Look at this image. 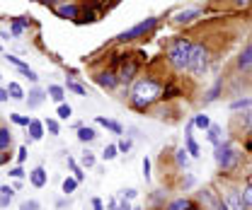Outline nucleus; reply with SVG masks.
<instances>
[{
	"label": "nucleus",
	"instance_id": "nucleus-32",
	"mask_svg": "<svg viewBox=\"0 0 252 210\" xmlns=\"http://www.w3.org/2000/svg\"><path fill=\"white\" fill-rule=\"evenodd\" d=\"M189 157H191V155H189L185 148H182V150H177V155H175V159H177V164H180V167H187V164H189Z\"/></svg>",
	"mask_w": 252,
	"mask_h": 210
},
{
	"label": "nucleus",
	"instance_id": "nucleus-35",
	"mask_svg": "<svg viewBox=\"0 0 252 210\" xmlns=\"http://www.w3.org/2000/svg\"><path fill=\"white\" fill-rule=\"evenodd\" d=\"M243 198H245L248 208H252V184H248V186L243 188Z\"/></svg>",
	"mask_w": 252,
	"mask_h": 210
},
{
	"label": "nucleus",
	"instance_id": "nucleus-28",
	"mask_svg": "<svg viewBox=\"0 0 252 210\" xmlns=\"http://www.w3.org/2000/svg\"><path fill=\"white\" fill-rule=\"evenodd\" d=\"M65 90L75 92L78 97H85V94H88V92H85V87H83L80 82H75V80H68V85H65Z\"/></svg>",
	"mask_w": 252,
	"mask_h": 210
},
{
	"label": "nucleus",
	"instance_id": "nucleus-20",
	"mask_svg": "<svg viewBox=\"0 0 252 210\" xmlns=\"http://www.w3.org/2000/svg\"><path fill=\"white\" fill-rule=\"evenodd\" d=\"M7 94H10L15 102H22V99H25V90H22L20 82H10V85H7Z\"/></svg>",
	"mask_w": 252,
	"mask_h": 210
},
{
	"label": "nucleus",
	"instance_id": "nucleus-53",
	"mask_svg": "<svg viewBox=\"0 0 252 210\" xmlns=\"http://www.w3.org/2000/svg\"><path fill=\"white\" fill-rule=\"evenodd\" d=\"M0 80H2V78H0Z\"/></svg>",
	"mask_w": 252,
	"mask_h": 210
},
{
	"label": "nucleus",
	"instance_id": "nucleus-13",
	"mask_svg": "<svg viewBox=\"0 0 252 210\" xmlns=\"http://www.w3.org/2000/svg\"><path fill=\"white\" fill-rule=\"evenodd\" d=\"M206 138H209V143L216 148V145H220L223 143V128L220 126H216V123H211V128L206 131Z\"/></svg>",
	"mask_w": 252,
	"mask_h": 210
},
{
	"label": "nucleus",
	"instance_id": "nucleus-45",
	"mask_svg": "<svg viewBox=\"0 0 252 210\" xmlns=\"http://www.w3.org/2000/svg\"><path fill=\"white\" fill-rule=\"evenodd\" d=\"M7 159H10V152L0 150V167H2V164H7Z\"/></svg>",
	"mask_w": 252,
	"mask_h": 210
},
{
	"label": "nucleus",
	"instance_id": "nucleus-29",
	"mask_svg": "<svg viewBox=\"0 0 252 210\" xmlns=\"http://www.w3.org/2000/svg\"><path fill=\"white\" fill-rule=\"evenodd\" d=\"M5 60H7V63H12L15 68H20V73H25V70H30V65H27V63H25V60H22V58H17V56H5Z\"/></svg>",
	"mask_w": 252,
	"mask_h": 210
},
{
	"label": "nucleus",
	"instance_id": "nucleus-15",
	"mask_svg": "<svg viewBox=\"0 0 252 210\" xmlns=\"http://www.w3.org/2000/svg\"><path fill=\"white\" fill-rule=\"evenodd\" d=\"M44 99H46V92H44V90H39V87H34V90L30 92L27 106H30V109H36V106H39V104H41Z\"/></svg>",
	"mask_w": 252,
	"mask_h": 210
},
{
	"label": "nucleus",
	"instance_id": "nucleus-48",
	"mask_svg": "<svg viewBox=\"0 0 252 210\" xmlns=\"http://www.w3.org/2000/svg\"><path fill=\"white\" fill-rule=\"evenodd\" d=\"M119 210H133V208L128 206V201H126V198H122V201H119Z\"/></svg>",
	"mask_w": 252,
	"mask_h": 210
},
{
	"label": "nucleus",
	"instance_id": "nucleus-21",
	"mask_svg": "<svg viewBox=\"0 0 252 210\" xmlns=\"http://www.w3.org/2000/svg\"><path fill=\"white\" fill-rule=\"evenodd\" d=\"M194 206H191V201H187V198H177V201H172L170 206H167V210H191Z\"/></svg>",
	"mask_w": 252,
	"mask_h": 210
},
{
	"label": "nucleus",
	"instance_id": "nucleus-11",
	"mask_svg": "<svg viewBox=\"0 0 252 210\" xmlns=\"http://www.w3.org/2000/svg\"><path fill=\"white\" fill-rule=\"evenodd\" d=\"M97 82H99L102 87H107V90H114V87L119 85V78L107 70V73H99V75H97Z\"/></svg>",
	"mask_w": 252,
	"mask_h": 210
},
{
	"label": "nucleus",
	"instance_id": "nucleus-3",
	"mask_svg": "<svg viewBox=\"0 0 252 210\" xmlns=\"http://www.w3.org/2000/svg\"><path fill=\"white\" fill-rule=\"evenodd\" d=\"M214 157H216V162H219L220 169H235L238 167V159H240V152L235 150V145L233 143H228V140H223L220 145H216V152H214Z\"/></svg>",
	"mask_w": 252,
	"mask_h": 210
},
{
	"label": "nucleus",
	"instance_id": "nucleus-38",
	"mask_svg": "<svg viewBox=\"0 0 252 210\" xmlns=\"http://www.w3.org/2000/svg\"><path fill=\"white\" fill-rule=\"evenodd\" d=\"M136 196H138L136 188H124V191H122V198H126V201H131V198H136Z\"/></svg>",
	"mask_w": 252,
	"mask_h": 210
},
{
	"label": "nucleus",
	"instance_id": "nucleus-43",
	"mask_svg": "<svg viewBox=\"0 0 252 210\" xmlns=\"http://www.w3.org/2000/svg\"><path fill=\"white\" fill-rule=\"evenodd\" d=\"M83 164H85V167H93V164H94V155L85 152V155H83Z\"/></svg>",
	"mask_w": 252,
	"mask_h": 210
},
{
	"label": "nucleus",
	"instance_id": "nucleus-52",
	"mask_svg": "<svg viewBox=\"0 0 252 210\" xmlns=\"http://www.w3.org/2000/svg\"><path fill=\"white\" fill-rule=\"evenodd\" d=\"M248 184H252V174H250V179H248Z\"/></svg>",
	"mask_w": 252,
	"mask_h": 210
},
{
	"label": "nucleus",
	"instance_id": "nucleus-33",
	"mask_svg": "<svg viewBox=\"0 0 252 210\" xmlns=\"http://www.w3.org/2000/svg\"><path fill=\"white\" fill-rule=\"evenodd\" d=\"M10 119H12V123H17V126H25V128H30V123H32L30 116H20V114H10Z\"/></svg>",
	"mask_w": 252,
	"mask_h": 210
},
{
	"label": "nucleus",
	"instance_id": "nucleus-7",
	"mask_svg": "<svg viewBox=\"0 0 252 210\" xmlns=\"http://www.w3.org/2000/svg\"><path fill=\"white\" fill-rule=\"evenodd\" d=\"M223 201H225L228 210H248V203L243 198V188H228Z\"/></svg>",
	"mask_w": 252,
	"mask_h": 210
},
{
	"label": "nucleus",
	"instance_id": "nucleus-22",
	"mask_svg": "<svg viewBox=\"0 0 252 210\" xmlns=\"http://www.w3.org/2000/svg\"><path fill=\"white\" fill-rule=\"evenodd\" d=\"M10 143H12V133H10V128H0V150H7Z\"/></svg>",
	"mask_w": 252,
	"mask_h": 210
},
{
	"label": "nucleus",
	"instance_id": "nucleus-30",
	"mask_svg": "<svg viewBox=\"0 0 252 210\" xmlns=\"http://www.w3.org/2000/svg\"><path fill=\"white\" fill-rule=\"evenodd\" d=\"M248 106H252V99H248V97L235 99V102L230 104V109H233V111H240V109H248Z\"/></svg>",
	"mask_w": 252,
	"mask_h": 210
},
{
	"label": "nucleus",
	"instance_id": "nucleus-8",
	"mask_svg": "<svg viewBox=\"0 0 252 210\" xmlns=\"http://www.w3.org/2000/svg\"><path fill=\"white\" fill-rule=\"evenodd\" d=\"M199 15H201V10H199V7H187V10H180V12L175 15V22H177V25H185V22L196 20Z\"/></svg>",
	"mask_w": 252,
	"mask_h": 210
},
{
	"label": "nucleus",
	"instance_id": "nucleus-50",
	"mask_svg": "<svg viewBox=\"0 0 252 210\" xmlns=\"http://www.w3.org/2000/svg\"><path fill=\"white\" fill-rule=\"evenodd\" d=\"M0 102H7V90H0Z\"/></svg>",
	"mask_w": 252,
	"mask_h": 210
},
{
	"label": "nucleus",
	"instance_id": "nucleus-25",
	"mask_svg": "<svg viewBox=\"0 0 252 210\" xmlns=\"http://www.w3.org/2000/svg\"><path fill=\"white\" fill-rule=\"evenodd\" d=\"M68 167L73 169V177H75V181H78V184H80V181L85 179V172H83V169L78 167V162H75L73 157H68Z\"/></svg>",
	"mask_w": 252,
	"mask_h": 210
},
{
	"label": "nucleus",
	"instance_id": "nucleus-19",
	"mask_svg": "<svg viewBox=\"0 0 252 210\" xmlns=\"http://www.w3.org/2000/svg\"><path fill=\"white\" fill-rule=\"evenodd\" d=\"M94 138H97L94 128H90V126H80V128H78V140H80V143H93Z\"/></svg>",
	"mask_w": 252,
	"mask_h": 210
},
{
	"label": "nucleus",
	"instance_id": "nucleus-42",
	"mask_svg": "<svg viewBox=\"0 0 252 210\" xmlns=\"http://www.w3.org/2000/svg\"><path fill=\"white\" fill-rule=\"evenodd\" d=\"M117 145H119V152H128V150H131V140H128V138H124V140H119Z\"/></svg>",
	"mask_w": 252,
	"mask_h": 210
},
{
	"label": "nucleus",
	"instance_id": "nucleus-46",
	"mask_svg": "<svg viewBox=\"0 0 252 210\" xmlns=\"http://www.w3.org/2000/svg\"><path fill=\"white\" fill-rule=\"evenodd\" d=\"M93 210H104V203L99 198H93Z\"/></svg>",
	"mask_w": 252,
	"mask_h": 210
},
{
	"label": "nucleus",
	"instance_id": "nucleus-24",
	"mask_svg": "<svg viewBox=\"0 0 252 210\" xmlns=\"http://www.w3.org/2000/svg\"><path fill=\"white\" fill-rule=\"evenodd\" d=\"M75 188H78V181H75V177H68V179H63L61 191H63V193H65V196H70V193H75Z\"/></svg>",
	"mask_w": 252,
	"mask_h": 210
},
{
	"label": "nucleus",
	"instance_id": "nucleus-27",
	"mask_svg": "<svg viewBox=\"0 0 252 210\" xmlns=\"http://www.w3.org/2000/svg\"><path fill=\"white\" fill-rule=\"evenodd\" d=\"M117 155H119V145H114V143H112V145H107V148L102 150V159L107 162V159H114Z\"/></svg>",
	"mask_w": 252,
	"mask_h": 210
},
{
	"label": "nucleus",
	"instance_id": "nucleus-44",
	"mask_svg": "<svg viewBox=\"0 0 252 210\" xmlns=\"http://www.w3.org/2000/svg\"><path fill=\"white\" fill-rule=\"evenodd\" d=\"M25 159H27V148L22 145V148L17 150V162H25Z\"/></svg>",
	"mask_w": 252,
	"mask_h": 210
},
{
	"label": "nucleus",
	"instance_id": "nucleus-26",
	"mask_svg": "<svg viewBox=\"0 0 252 210\" xmlns=\"http://www.w3.org/2000/svg\"><path fill=\"white\" fill-rule=\"evenodd\" d=\"M70 114H73V109H70V104H59V109H56V116H59V121H68L70 119Z\"/></svg>",
	"mask_w": 252,
	"mask_h": 210
},
{
	"label": "nucleus",
	"instance_id": "nucleus-17",
	"mask_svg": "<svg viewBox=\"0 0 252 210\" xmlns=\"http://www.w3.org/2000/svg\"><path fill=\"white\" fill-rule=\"evenodd\" d=\"M56 15L63 17V20H73V17H78V7L70 5V2H68V5H59V7H56Z\"/></svg>",
	"mask_w": 252,
	"mask_h": 210
},
{
	"label": "nucleus",
	"instance_id": "nucleus-51",
	"mask_svg": "<svg viewBox=\"0 0 252 210\" xmlns=\"http://www.w3.org/2000/svg\"><path fill=\"white\" fill-rule=\"evenodd\" d=\"M46 2H59V0H46Z\"/></svg>",
	"mask_w": 252,
	"mask_h": 210
},
{
	"label": "nucleus",
	"instance_id": "nucleus-10",
	"mask_svg": "<svg viewBox=\"0 0 252 210\" xmlns=\"http://www.w3.org/2000/svg\"><path fill=\"white\" fill-rule=\"evenodd\" d=\"M136 70H138V63H136V60H126L124 65H122L119 80H122V82H131V78L136 75Z\"/></svg>",
	"mask_w": 252,
	"mask_h": 210
},
{
	"label": "nucleus",
	"instance_id": "nucleus-36",
	"mask_svg": "<svg viewBox=\"0 0 252 210\" xmlns=\"http://www.w3.org/2000/svg\"><path fill=\"white\" fill-rule=\"evenodd\" d=\"M20 210H39V203L32 198V201H22L20 203Z\"/></svg>",
	"mask_w": 252,
	"mask_h": 210
},
{
	"label": "nucleus",
	"instance_id": "nucleus-37",
	"mask_svg": "<svg viewBox=\"0 0 252 210\" xmlns=\"http://www.w3.org/2000/svg\"><path fill=\"white\" fill-rule=\"evenodd\" d=\"M219 92H220V82H216V85L211 87V92L206 94V104H209V102H214V99L219 97Z\"/></svg>",
	"mask_w": 252,
	"mask_h": 210
},
{
	"label": "nucleus",
	"instance_id": "nucleus-14",
	"mask_svg": "<svg viewBox=\"0 0 252 210\" xmlns=\"http://www.w3.org/2000/svg\"><path fill=\"white\" fill-rule=\"evenodd\" d=\"M97 123H99V126H104V128H109L114 135H122V133H124V128H122V123H119V121H112V119H107V116H97Z\"/></svg>",
	"mask_w": 252,
	"mask_h": 210
},
{
	"label": "nucleus",
	"instance_id": "nucleus-5",
	"mask_svg": "<svg viewBox=\"0 0 252 210\" xmlns=\"http://www.w3.org/2000/svg\"><path fill=\"white\" fill-rule=\"evenodd\" d=\"M196 198H199V203H201L204 210H228L223 196H219L214 188H201V191L196 193Z\"/></svg>",
	"mask_w": 252,
	"mask_h": 210
},
{
	"label": "nucleus",
	"instance_id": "nucleus-9",
	"mask_svg": "<svg viewBox=\"0 0 252 210\" xmlns=\"http://www.w3.org/2000/svg\"><path fill=\"white\" fill-rule=\"evenodd\" d=\"M30 181H32V186L44 188V186H46V169H44V167H34L30 172Z\"/></svg>",
	"mask_w": 252,
	"mask_h": 210
},
{
	"label": "nucleus",
	"instance_id": "nucleus-18",
	"mask_svg": "<svg viewBox=\"0 0 252 210\" xmlns=\"http://www.w3.org/2000/svg\"><path fill=\"white\" fill-rule=\"evenodd\" d=\"M46 94H49L56 104H63V99H65V87H61V85H49Z\"/></svg>",
	"mask_w": 252,
	"mask_h": 210
},
{
	"label": "nucleus",
	"instance_id": "nucleus-34",
	"mask_svg": "<svg viewBox=\"0 0 252 210\" xmlns=\"http://www.w3.org/2000/svg\"><path fill=\"white\" fill-rule=\"evenodd\" d=\"M25 27H27V20H15V22H12V34L20 36V34L25 31Z\"/></svg>",
	"mask_w": 252,
	"mask_h": 210
},
{
	"label": "nucleus",
	"instance_id": "nucleus-1",
	"mask_svg": "<svg viewBox=\"0 0 252 210\" xmlns=\"http://www.w3.org/2000/svg\"><path fill=\"white\" fill-rule=\"evenodd\" d=\"M160 97H162V85L153 78H143L131 90V104L138 106V109H146V106L156 104Z\"/></svg>",
	"mask_w": 252,
	"mask_h": 210
},
{
	"label": "nucleus",
	"instance_id": "nucleus-41",
	"mask_svg": "<svg viewBox=\"0 0 252 210\" xmlns=\"http://www.w3.org/2000/svg\"><path fill=\"white\" fill-rule=\"evenodd\" d=\"M143 177H146V181L151 179V159L148 157H143Z\"/></svg>",
	"mask_w": 252,
	"mask_h": 210
},
{
	"label": "nucleus",
	"instance_id": "nucleus-39",
	"mask_svg": "<svg viewBox=\"0 0 252 210\" xmlns=\"http://www.w3.org/2000/svg\"><path fill=\"white\" fill-rule=\"evenodd\" d=\"M10 177H12V179H22V177H25V169H22V167H12V169H10Z\"/></svg>",
	"mask_w": 252,
	"mask_h": 210
},
{
	"label": "nucleus",
	"instance_id": "nucleus-47",
	"mask_svg": "<svg viewBox=\"0 0 252 210\" xmlns=\"http://www.w3.org/2000/svg\"><path fill=\"white\" fill-rule=\"evenodd\" d=\"M10 201H12L10 196H0V208H7V206H10Z\"/></svg>",
	"mask_w": 252,
	"mask_h": 210
},
{
	"label": "nucleus",
	"instance_id": "nucleus-31",
	"mask_svg": "<svg viewBox=\"0 0 252 210\" xmlns=\"http://www.w3.org/2000/svg\"><path fill=\"white\" fill-rule=\"evenodd\" d=\"M44 126L49 128V133H51V135H59V133H61V126H59V121L56 119H46L44 121Z\"/></svg>",
	"mask_w": 252,
	"mask_h": 210
},
{
	"label": "nucleus",
	"instance_id": "nucleus-6",
	"mask_svg": "<svg viewBox=\"0 0 252 210\" xmlns=\"http://www.w3.org/2000/svg\"><path fill=\"white\" fill-rule=\"evenodd\" d=\"M158 25L156 17H148V20H143V22H138L136 27H131V29H126L119 34V41H133V39H138V36H146L148 31L153 29Z\"/></svg>",
	"mask_w": 252,
	"mask_h": 210
},
{
	"label": "nucleus",
	"instance_id": "nucleus-2",
	"mask_svg": "<svg viewBox=\"0 0 252 210\" xmlns=\"http://www.w3.org/2000/svg\"><path fill=\"white\" fill-rule=\"evenodd\" d=\"M191 49H194V44H191L189 39H185V36H180V39L170 41V46H167V60L172 63V68H175V70H180V73H187L189 70Z\"/></svg>",
	"mask_w": 252,
	"mask_h": 210
},
{
	"label": "nucleus",
	"instance_id": "nucleus-40",
	"mask_svg": "<svg viewBox=\"0 0 252 210\" xmlns=\"http://www.w3.org/2000/svg\"><path fill=\"white\" fill-rule=\"evenodd\" d=\"M15 191H17V188H12V186H0V196H10V198H15Z\"/></svg>",
	"mask_w": 252,
	"mask_h": 210
},
{
	"label": "nucleus",
	"instance_id": "nucleus-49",
	"mask_svg": "<svg viewBox=\"0 0 252 210\" xmlns=\"http://www.w3.org/2000/svg\"><path fill=\"white\" fill-rule=\"evenodd\" d=\"M235 5H240V7H248V5H252V0H233Z\"/></svg>",
	"mask_w": 252,
	"mask_h": 210
},
{
	"label": "nucleus",
	"instance_id": "nucleus-23",
	"mask_svg": "<svg viewBox=\"0 0 252 210\" xmlns=\"http://www.w3.org/2000/svg\"><path fill=\"white\" fill-rule=\"evenodd\" d=\"M194 126L201 128V131H209V128H211V119H209L206 114H196V116H194Z\"/></svg>",
	"mask_w": 252,
	"mask_h": 210
},
{
	"label": "nucleus",
	"instance_id": "nucleus-12",
	"mask_svg": "<svg viewBox=\"0 0 252 210\" xmlns=\"http://www.w3.org/2000/svg\"><path fill=\"white\" fill-rule=\"evenodd\" d=\"M238 68L245 70V73H252V44L248 49H243V53H240V58H238Z\"/></svg>",
	"mask_w": 252,
	"mask_h": 210
},
{
	"label": "nucleus",
	"instance_id": "nucleus-4",
	"mask_svg": "<svg viewBox=\"0 0 252 210\" xmlns=\"http://www.w3.org/2000/svg\"><path fill=\"white\" fill-rule=\"evenodd\" d=\"M206 68H209V49L204 44H194L191 60H189V73L191 75H201Z\"/></svg>",
	"mask_w": 252,
	"mask_h": 210
},
{
	"label": "nucleus",
	"instance_id": "nucleus-16",
	"mask_svg": "<svg viewBox=\"0 0 252 210\" xmlns=\"http://www.w3.org/2000/svg\"><path fill=\"white\" fill-rule=\"evenodd\" d=\"M44 121H36V119H32V123H30V138L32 140H41L44 138Z\"/></svg>",
	"mask_w": 252,
	"mask_h": 210
}]
</instances>
